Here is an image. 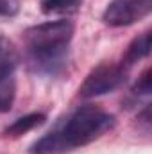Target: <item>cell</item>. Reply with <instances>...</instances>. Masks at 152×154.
Instances as JSON below:
<instances>
[{
	"mask_svg": "<svg viewBox=\"0 0 152 154\" xmlns=\"http://www.w3.org/2000/svg\"><path fill=\"white\" fill-rule=\"evenodd\" d=\"M16 97V74H0V113L11 111Z\"/></svg>",
	"mask_w": 152,
	"mask_h": 154,
	"instance_id": "8",
	"label": "cell"
},
{
	"mask_svg": "<svg viewBox=\"0 0 152 154\" xmlns=\"http://www.w3.org/2000/svg\"><path fill=\"white\" fill-rule=\"evenodd\" d=\"M82 0H39L43 14H72L81 7Z\"/></svg>",
	"mask_w": 152,
	"mask_h": 154,
	"instance_id": "9",
	"label": "cell"
},
{
	"mask_svg": "<svg viewBox=\"0 0 152 154\" xmlns=\"http://www.w3.org/2000/svg\"><path fill=\"white\" fill-rule=\"evenodd\" d=\"M22 56L16 45L0 32V74H16Z\"/></svg>",
	"mask_w": 152,
	"mask_h": 154,
	"instance_id": "7",
	"label": "cell"
},
{
	"mask_svg": "<svg viewBox=\"0 0 152 154\" xmlns=\"http://www.w3.org/2000/svg\"><path fill=\"white\" fill-rule=\"evenodd\" d=\"M125 79H127V70L122 65L100 63L84 77L82 84L79 86V95L84 99L108 95L118 90L125 82Z\"/></svg>",
	"mask_w": 152,
	"mask_h": 154,
	"instance_id": "3",
	"label": "cell"
},
{
	"mask_svg": "<svg viewBox=\"0 0 152 154\" xmlns=\"http://www.w3.org/2000/svg\"><path fill=\"white\" fill-rule=\"evenodd\" d=\"M45 120H47L45 113H29V115H23V116H20V118H16L13 124H9L2 131V134L4 136H11V138H18V136H22V134L36 129L39 125H43Z\"/></svg>",
	"mask_w": 152,
	"mask_h": 154,
	"instance_id": "6",
	"label": "cell"
},
{
	"mask_svg": "<svg viewBox=\"0 0 152 154\" xmlns=\"http://www.w3.org/2000/svg\"><path fill=\"white\" fill-rule=\"evenodd\" d=\"M150 11L152 0H111L102 13V22L109 27H127L147 18Z\"/></svg>",
	"mask_w": 152,
	"mask_h": 154,
	"instance_id": "4",
	"label": "cell"
},
{
	"mask_svg": "<svg viewBox=\"0 0 152 154\" xmlns=\"http://www.w3.org/2000/svg\"><path fill=\"white\" fill-rule=\"evenodd\" d=\"M20 11V2L18 0H0V16L13 18Z\"/></svg>",
	"mask_w": 152,
	"mask_h": 154,
	"instance_id": "11",
	"label": "cell"
},
{
	"mask_svg": "<svg viewBox=\"0 0 152 154\" xmlns=\"http://www.w3.org/2000/svg\"><path fill=\"white\" fill-rule=\"evenodd\" d=\"M72 38L74 23L66 18L29 27L23 32L29 68L38 75H57L68 63Z\"/></svg>",
	"mask_w": 152,
	"mask_h": 154,
	"instance_id": "2",
	"label": "cell"
},
{
	"mask_svg": "<svg viewBox=\"0 0 152 154\" xmlns=\"http://www.w3.org/2000/svg\"><path fill=\"white\" fill-rule=\"evenodd\" d=\"M131 91H132L134 97H147V95L152 93V70H150V66L141 72V75L138 77V81L134 82V86H132Z\"/></svg>",
	"mask_w": 152,
	"mask_h": 154,
	"instance_id": "10",
	"label": "cell"
},
{
	"mask_svg": "<svg viewBox=\"0 0 152 154\" xmlns=\"http://www.w3.org/2000/svg\"><path fill=\"white\" fill-rule=\"evenodd\" d=\"M150 45H152L150 31H145V32L138 34L136 38L129 43V47H127V50H125V54H123L120 65H122L125 70H129L134 63H138L140 59H143V57H147V56L150 54Z\"/></svg>",
	"mask_w": 152,
	"mask_h": 154,
	"instance_id": "5",
	"label": "cell"
},
{
	"mask_svg": "<svg viewBox=\"0 0 152 154\" xmlns=\"http://www.w3.org/2000/svg\"><path fill=\"white\" fill-rule=\"evenodd\" d=\"M114 125V116L99 106H79L65 120H61L45 136L36 140L29 154H66L81 149L102 134H106Z\"/></svg>",
	"mask_w": 152,
	"mask_h": 154,
	"instance_id": "1",
	"label": "cell"
}]
</instances>
